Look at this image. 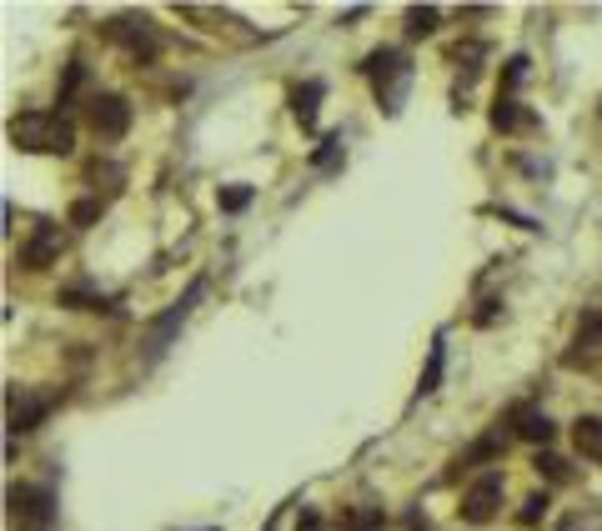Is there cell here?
<instances>
[{
    "label": "cell",
    "instance_id": "obj_12",
    "mask_svg": "<svg viewBox=\"0 0 602 531\" xmlns=\"http://www.w3.org/2000/svg\"><path fill=\"white\" fill-rule=\"evenodd\" d=\"M507 426H512V436H522V441H532V446H547V441L557 436L552 416L537 411V406H512V411H507Z\"/></svg>",
    "mask_w": 602,
    "mask_h": 531
},
{
    "label": "cell",
    "instance_id": "obj_8",
    "mask_svg": "<svg viewBox=\"0 0 602 531\" xmlns=\"http://www.w3.org/2000/svg\"><path fill=\"white\" fill-rule=\"evenodd\" d=\"M61 251H66V236H61V226H51V221H41L36 231H31V241L21 246V266L26 271H46V266H56L61 261Z\"/></svg>",
    "mask_w": 602,
    "mask_h": 531
},
{
    "label": "cell",
    "instance_id": "obj_26",
    "mask_svg": "<svg viewBox=\"0 0 602 531\" xmlns=\"http://www.w3.org/2000/svg\"><path fill=\"white\" fill-rule=\"evenodd\" d=\"M527 81V56H512L507 66H502V91H517Z\"/></svg>",
    "mask_w": 602,
    "mask_h": 531
},
{
    "label": "cell",
    "instance_id": "obj_2",
    "mask_svg": "<svg viewBox=\"0 0 602 531\" xmlns=\"http://www.w3.org/2000/svg\"><path fill=\"white\" fill-rule=\"evenodd\" d=\"M362 76L372 81L377 106H382L387 116H402V101H407V86H412V61H407L402 51L382 46V51H372V56L362 61Z\"/></svg>",
    "mask_w": 602,
    "mask_h": 531
},
{
    "label": "cell",
    "instance_id": "obj_1",
    "mask_svg": "<svg viewBox=\"0 0 602 531\" xmlns=\"http://www.w3.org/2000/svg\"><path fill=\"white\" fill-rule=\"evenodd\" d=\"M11 141H16V151H31V156H71L76 126L61 111H21L11 121Z\"/></svg>",
    "mask_w": 602,
    "mask_h": 531
},
{
    "label": "cell",
    "instance_id": "obj_16",
    "mask_svg": "<svg viewBox=\"0 0 602 531\" xmlns=\"http://www.w3.org/2000/svg\"><path fill=\"white\" fill-rule=\"evenodd\" d=\"M572 441H577V451H582L587 461H602V416H582V421L572 426Z\"/></svg>",
    "mask_w": 602,
    "mask_h": 531
},
{
    "label": "cell",
    "instance_id": "obj_15",
    "mask_svg": "<svg viewBox=\"0 0 602 531\" xmlns=\"http://www.w3.org/2000/svg\"><path fill=\"white\" fill-rule=\"evenodd\" d=\"M382 526H387L382 506H342L337 516V531H382Z\"/></svg>",
    "mask_w": 602,
    "mask_h": 531
},
{
    "label": "cell",
    "instance_id": "obj_10",
    "mask_svg": "<svg viewBox=\"0 0 602 531\" xmlns=\"http://www.w3.org/2000/svg\"><path fill=\"white\" fill-rule=\"evenodd\" d=\"M6 501H11V511L26 521V526H51L56 521V496L46 491V486H11L6 491Z\"/></svg>",
    "mask_w": 602,
    "mask_h": 531
},
{
    "label": "cell",
    "instance_id": "obj_17",
    "mask_svg": "<svg viewBox=\"0 0 602 531\" xmlns=\"http://www.w3.org/2000/svg\"><path fill=\"white\" fill-rule=\"evenodd\" d=\"M557 531H602V501H582V506H572V511L557 521Z\"/></svg>",
    "mask_w": 602,
    "mask_h": 531
},
{
    "label": "cell",
    "instance_id": "obj_28",
    "mask_svg": "<svg viewBox=\"0 0 602 531\" xmlns=\"http://www.w3.org/2000/svg\"><path fill=\"white\" fill-rule=\"evenodd\" d=\"M246 201H251L246 186H226V191H221V211H246Z\"/></svg>",
    "mask_w": 602,
    "mask_h": 531
},
{
    "label": "cell",
    "instance_id": "obj_11",
    "mask_svg": "<svg viewBox=\"0 0 602 531\" xmlns=\"http://www.w3.org/2000/svg\"><path fill=\"white\" fill-rule=\"evenodd\" d=\"M592 361H602V311H582L572 351L562 356V366H592Z\"/></svg>",
    "mask_w": 602,
    "mask_h": 531
},
{
    "label": "cell",
    "instance_id": "obj_14",
    "mask_svg": "<svg viewBox=\"0 0 602 531\" xmlns=\"http://www.w3.org/2000/svg\"><path fill=\"white\" fill-rule=\"evenodd\" d=\"M322 96H327L322 81H307V86L291 91V116L301 121V131H317V106H322Z\"/></svg>",
    "mask_w": 602,
    "mask_h": 531
},
{
    "label": "cell",
    "instance_id": "obj_19",
    "mask_svg": "<svg viewBox=\"0 0 602 531\" xmlns=\"http://www.w3.org/2000/svg\"><path fill=\"white\" fill-rule=\"evenodd\" d=\"M437 21H442V16H437V6H412V11H407V36H417V41H422V36H432V31H437Z\"/></svg>",
    "mask_w": 602,
    "mask_h": 531
},
{
    "label": "cell",
    "instance_id": "obj_3",
    "mask_svg": "<svg viewBox=\"0 0 602 531\" xmlns=\"http://www.w3.org/2000/svg\"><path fill=\"white\" fill-rule=\"evenodd\" d=\"M201 296H206V281H191V286H186V296H181V301H171V311H161V316L146 326V336H141V361H146V366H156V361L171 351L176 331L186 326V316L196 311V301H201Z\"/></svg>",
    "mask_w": 602,
    "mask_h": 531
},
{
    "label": "cell",
    "instance_id": "obj_21",
    "mask_svg": "<svg viewBox=\"0 0 602 531\" xmlns=\"http://www.w3.org/2000/svg\"><path fill=\"white\" fill-rule=\"evenodd\" d=\"M482 56H487V46H482V41H467V46H452V61H457V66L467 71V81H472V76L482 71Z\"/></svg>",
    "mask_w": 602,
    "mask_h": 531
},
{
    "label": "cell",
    "instance_id": "obj_20",
    "mask_svg": "<svg viewBox=\"0 0 602 531\" xmlns=\"http://www.w3.org/2000/svg\"><path fill=\"white\" fill-rule=\"evenodd\" d=\"M532 466H537V471H542V476H547L552 486H562V481H572V466H567V461H562L557 451H537V461H532Z\"/></svg>",
    "mask_w": 602,
    "mask_h": 531
},
{
    "label": "cell",
    "instance_id": "obj_6",
    "mask_svg": "<svg viewBox=\"0 0 602 531\" xmlns=\"http://www.w3.org/2000/svg\"><path fill=\"white\" fill-rule=\"evenodd\" d=\"M101 31H106V41H116V46H121V51H126V56H131L136 66L156 56V36H151V26H146V21L116 16V21H106Z\"/></svg>",
    "mask_w": 602,
    "mask_h": 531
},
{
    "label": "cell",
    "instance_id": "obj_7",
    "mask_svg": "<svg viewBox=\"0 0 602 531\" xmlns=\"http://www.w3.org/2000/svg\"><path fill=\"white\" fill-rule=\"evenodd\" d=\"M507 446H512V431H507V421H497V426H492L487 436H477V441H472V446H467V451H462V456L452 461L447 481H452V476H462V471H472V466L502 461V456H507Z\"/></svg>",
    "mask_w": 602,
    "mask_h": 531
},
{
    "label": "cell",
    "instance_id": "obj_18",
    "mask_svg": "<svg viewBox=\"0 0 602 531\" xmlns=\"http://www.w3.org/2000/svg\"><path fill=\"white\" fill-rule=\"evenodd\" d=\"M442 366H447V346H442V341H432V356H427V371H422V386H417V396H432V391H437V381H442Z\"/></svg>",
    "mask_w": 602,
    "mask_h": 531
},
{
    "label": "cell",
    "instance_id": "obj_5",
    "mask_svg": "<svg viewBox=\"0 0 602 531\" xmlns=\"http://www.w3.org/2000/svg\"><path fill=\"white\" fill-rule=\"evenodd\" d=\"M497 506H502V476H497V471H482V476L462 491V521L487 526V521L497 516Z\"/></svg>",
    "mask_w": 602,
    "mask_h": 531
},
{
    "label": "cell",
    "instance_id": "obj_29",
    "mask_svg": "<svg viewBox=\"0 0 602 531\" xmlns=\"http://www.w3.org/2000/svg\"><path fill=\"white\" fill-rule=\"evenodd\" d=\"M296 531H327L322 511H317V506H301V516H296Z\"/></svg>",
    "mask_w": 602,
    "mask_h": 531
},
{
    "label": "cell",
    "instance_id": "obj_24",
    "mask_svg": "<svg viewBox=\"0 0 602 531\" xmlns=\"http://www.w3.org/2000/svg\"><path fill=\"white\" fill-rule=\"evenodd\" d=\"M81 86H86V66H81V61H71V66H66V81H61V106H71Z\"/></svg>",
    "mask_w": 602,
    "mask_h": 531
},
{
    "label": "cell",
    "instance_id": "obj_22",
    "mask_svg": "<svg viewBox=\"0 0 602 531\" xmlns=\"http://www.w3.org/2000/svg\"><path fill=\"white\" fill-rule=\"evenodd\" d=\"M312 166L317 171H337L342 166V136H322V146L312 151Z\"/></svg>",
    "mask_w": 602,
    "mask_h": 531
},
{
    "label": "cell",
    "instance_id": "obj_13",
    "mask_svg": "<svg viewBox=\"0 0 602 531\" xmlns=\"http://www.w3.org/2000/svg\"><path fill=\"white\" fill-rule=\"evenodd\" d=\"M492 131H502V136L537 131V111H527V106L512 101V96H497V106H492Z\"/></svg>",
    "mask_w": 602,
    "mask_h": 531
},
{
    "label": "cell",
    "instance_id": "obj_9",
    "mask_svg": "<svg viewBox=\"0 0 602 531\" xmlns=\"http://www.w3.org/2000/svg\"><path fill=\"white\" fill-rule=\"evenodd\" d=\"M56 406V396H41L31 386H11L6 391V411H11V431H36L46 421V411Z\"/></svg>",
    "mask_w": 602,
    "mask_h": 531
},
{
    "label": "cell",
    "instance_id": "obj_23",
    "mask_svg": "<svg viewBox=\"0 0 602 531\" xmlns=\"http://www.w3.org/2000/svg\"><path fill=\"white\" fill-rule=\"evenodd\" d=\"M61 306H71V311H116V301L86 296V291H61Z\"/></svg>",
    "mask_w": 602,
    "mask_h": 531
},
{
    "label": "cell",
    "instance_id": "obj_27",
    "mask_svg": "<svg viewBox=\"0 0 602 531\" xmlns=\"http://www.w3.org/2000/svg\"><path fill=\"white\" fill-rule=\"evenodd\" d=\"M542 516H547V496L537 491V496H527V501H522V516H517V521H522V526H537Z\"/></svg>",
    "mask_w": 602,
    "mask_h": 531
},
{
    "label": "cell",
    "instance_id": "obj_25",
    "mask_svg": "<svg viewBox=\"0 0 602 531\" xmlns=\"http://www.w3.org/2000/svg\"><path fill=\"white\" fill-rule=\"evenodd\" d=\"M101 211H106V201H76L71 206V226H96Z\"/></svg>",
    "mask_w": 602,
    "mask_h": 531
},
{
    "label": "cell",
    "instance_id": "obj_4",
    "mask_svg": "<svg viewBox=\"0 0 602 531\" xmlns=\"http://www.w3.org/2000/svg\"><path fill=\"white\" fill-rule=\"evenodd\" d=\"M86 121H91V131H96V136L121 141V136L131 131V106H126V96L101 91V96H91V101H86Z\"/></svg>",
    "mask_w": 602,
    "mask_h": 531
}]
</instances>
